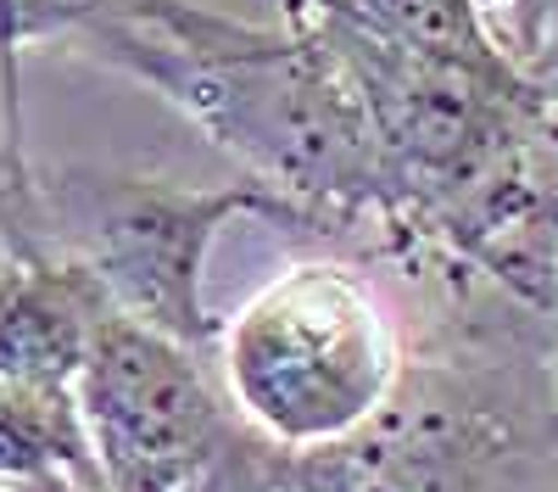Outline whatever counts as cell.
<instances>
[{
	"mask_svg": "<svg viewBox=\"0 0 558 492\" xmlns=\"http://www.w3.org/2000/svg\"><path fill=\"white\" fill-rule=\"evenodd\" d=\"M73 45L191 118L286 207L291 230H380L386 191L375 129L352 79L313 34L246 23L202 0H123Z\"/></svg>",
	"mask_w": 558,
	"mask_h": 492,
	"instance_id": "cell-1",
	"label": "cell"
},
{
	"mask_svg": "<svg viewBox=\"0 0 558 492\" xmlns=\"http://www.w3.org/2000/svg\"><path fill=\"white\" fill-rule=\"evenodd\" d=\"M107 297L89 268L51 241L0 252V381L73 386L89 336L107 320Z\"/></svg>",
	"mask_w": 558,
	"mask_h": 492,
	"instance_id": "cell-5",
	"label": "cell"
},
{
	"mask_svg": "<svg viewBox=\"0 0 558 492\" xmlns=\"http://www.w3.org/2000/svg\"><path fill=\"white\" fill-rule=\"evenodd\" d=\"M341 7L430 62L492 73V79L525 73V62L497 34V17L486 0H341Z\"/></svg>",
	"mask_w": 558,
	"mask_h": 492,
	"instance_id": "cell-7",
	"label": "cell"
},
{
	"mask_svg": "<svg viewBox=\"0 0 558 492\" xmlns=\"http://www.w3.org/2000/svg\"><path fill=\"white\" fill-rule=\"evenodd\" d=\"M45 241V218H39V173L28 168V152L0 146V252Z\"/></svg>",
	"mask_w": 558,
	"mask_h": 492,
	"instance_id": "cell-8",
	"label": "cell"
},
{
	"mask_svg": "<svg viewBox=\"0 0 558 492\" xmlns=\"http://www.w3.org/2000/svg\"><path fill=\"white\" fill-rule=\"evenodd\" d=\"M17 492H101V487H78V481H34V487H17Z\"/></svg>",
	"mask_w": 558,
	"mask_h": 492,
	"instance_id": "cell-10",
	"label": "cell"
},
{
	"mask_svg": "<svg viewBox=\"0 0 558 492\" xmlns=\"http://www.w3.org/2000/svg\"><path fill=\"white\" fill-rule=\"evenodd\" d=\"M73 397L101 492H191L246 425L213 386L207 358L123 313L89 336Z\"/></svg>",
	"mask_w": 558,
	"mask_h": 492,
	"instance_id": "cell-4",
	"label": "cell"
},
{
	"mask_svg": "<svg viewBox=\"0 0 558 492\" xmlns=\"http://www.w3.org/2000/svg\"><path fill=\"white\" fill-rule=\"evenodd\" d=\"M45 241L89 268L107 308L146 325L196 358L218 352V320L207 308V257L235 218H279L263 185H173L146 173L62 168L39 173Z\"/></svg>",
	"mask_w": 558,
	"mask_h": 492,
	"instance_id": "cell-3",
	"label": "cell"
},
{
	"mask_svg": "<svg viewBox=\"0 0 558 492\" xmlns=\"http://www.w3.org/2000/svg\"><path fill=\"white\" fill-rule=\"evenodd\" d=\"M223 397L274 447H330L363 431L408 364L380 291L347 263H291L235 320H218Z\"/></svg>",
	"mask_w": 558,
	"mask_h": 492,
	"instance_id": "cell-2",
	"label": "cell"
},
{
	"mask_svg": "<svg viewBox=\"0 0 558 492\" xmlns=\"http://www.w3.org/2000/svg\"><path fill=\"white\" fill-rule=\"evenodd\" d=\"M34 481L101 487L78 397L57 381H0V487Z\"/></svg>",
	"mask_w": 558,
	"mask_h": 492,
	"instance_id": "cell-6",
	"label": "cell"
},
{
	"mask_svg": "<svg viewBox=\"0 0 558 492\" xmlns=\"http://www.w3.org/2000/svg\"><path fill=\"white\" fill-rule=\"evenodd\" d=\"M508 17H514V28H508V51L525 62L531 79H542L558 96V0H514Z\"/></svg>",
	"mask_w": 558,
	"mask_h": 492,
	"instance_id": "cell-9",
	"label": "cell"
}]
</instances>
